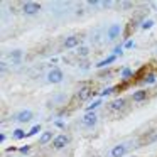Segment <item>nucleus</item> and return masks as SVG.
Returning a JSON list of instances; mask_svg holds the SVG:
<instances>
[{
  "label": "nucleus",
  "instance_id": "1",
  "mask_svg": "<svg viewBox=\"0 0 157 157\" xmlns=\"http://www.w3.org/2000/svg\"><path fill=\"white\" fill-rule=\"evenodd\" d=\"M22 10H24L25 15H34L41 10V4H37V2H25L22 5Z\"/></svg>",
  "mask_w": 157,
  "mask_h": 157
},
{
  "label": "nucleus",
  "instance_id": "2",
  "mask_svg": "<svg viewBox=\"0 0 157 157\" xmlns=\"http://www.w3.org/2000/svg\"><path fill=\"white\" fill-rule=\"evenodd\" d=\"M155 140H157V128L149 130L147 133H144V135L140 137V144H142V145H147V144H152V142H155Z\"/></svg>",
  "mask_w": 157,
  "mask_h": 157
},
{
  "label": "nucleus",
  "instance_id": "3",
  "mask_svg": "<svg viewBox=\"0 0 157 157\" xmlns=\"http://www.w3.org/2000/svg\"><path fill=\"white\" fill-rule=\"evenodd\" d=\"M93 93H95V90H93L91 86H83V88L78 91V100L79 101H88V100L93 96Z\"/></svg>",
  "mask_w": 157,
  "mask_h": 157
},
{
  "label": "nucleus",
  "instance_id": "4",
  "mask_svg": "<svg viewBox=\"0 0 157 157\" xmlns=\"http://www.w3.org/2000/svg\"><path fill=\"white\" fill-rule=\"evenodd\" d=\"M63 71L61 69H51V71L48 73V81L52 83V85H56V83H61L63 81Z\"/></svg>",
  "mask_w": 157,
  "mask_h": 157
},
{
  "label": "nucleus",
  "instance_id": "5",
  "mask_svg": "<svg viewBox=\"0 0 157 157\" xmlns=\"http://www.w3.org/2000/svg\"><path fill=\"white\" fill-rule=\"evenodd\" d=\"M83 123L86 127H95L98 123V115L95 112H86V115L83 117Z\"/></svg>",
  "mask_w": 157,
  "mask_h": 157
},
{
  "label": "nucleus",
  "instance_id": "6",
  "mask_svg": "<svg viewBox=\"0 0 157 157\" xmlns=\"http://www.w3.org/2000/svg\"><path fill=\"white\" fill-rule=\"evenodd\" d=\"M32 117H34V113L31 112V110H22V112H19L17 113V122H21V123H27V122H31L32 120Z\"/></svg>",
  "mask_w": 157,
  "mask_h": 157
},
{
  "label": "nucleus",
  "instance_id": "7",
  "mask_svg": "<svg viewBox=\"0 0 157 157\" xmlns=\"http://www.w3.org/2000/svg\"><path fill=\"white\" fill-rule=\"evenodd\" d=\"M125 105H127V100H123V98H117V100H113V101H110V103H108V108L112 110V112H118V110L125 108Z\"/></svg>",
  "mask_w": 157,
  "mask_h": 157
},
{
  "label": "nucleus",
  "instance_id": "8",
  "mask_svg": "<svg viewBox=\"0 0 157 157\" xmlns=\"http://www.w3.org/2000/svg\"><path fill=\"white\" fill-rule=\"evenodd\" d=\"M127 152V145L125 144H120V145H115L110 152V157H123Z\"/></svg>",
  "mask_w": 157,
  "mask_h": 157
},
{
  "label": "nucleus",
  "instance_id": "9",
  "mask_svg": "<svg viewBox=\"0 0 157 157\" xmlns=\"http://www.w3.org/2000/svg\"><path fill=\"white\" fill-rule=\"evenodd\" d=\"M69 142V139L66 135H58L54 139V142H52V145H54V149H63V147H66Z\"/></svg>",
  "mask_w": 157,
  "mask_h": 157
},
{
  "label": "nucleus",
  "instance_id": "10",
  "mask_svg": "<svg viewBox=\"0 0 157 157\" xmlns=\"http://www.w3.org/2000/svg\"><path fill=\"white\" fill-rule=\"evenodd\" d=\"M120 31H122L120 24H112V25H110V29H108V39H110V41H113V39L118 37Z\"/></svg>",
  "mask_w": 157,
  "mask_h": 157
},
{
  "label": "nucleus",
  "instance_id": "11",
  "mask_svg": "<svg viewBox=\"0 0 157 157\" xmlns=\"http://www.w3.org/2000/svg\"><path fill=\"white\" fill-rule=\"evenodd\" d=\"M7 59H9V61H12V63H21L22 51H21V49H12V51L7 54Z\"/></svg>",
  "mask_w": 157,
  "mask_h": 157
},
{
  "label": "nucleus",
  "instance_id": "12",
  "mask_svg": "<svg viewBox=\"0 0 157 157\" xmlns=\"http://www.w3.org/2000/svg\"><path fill=\"white\" fill-rule=\"evenodd\" d=\"M76 46H78V37H76V36L66 37V41H64V48L66 49H73V48H76Z\"/></svg>",
  "mask_w": 157,
  "mask_h": 157
},
{
  "label": "nucleus",
  "instance_id": "13",
  "mask_svg": "<svg viewBox=\"0 0 157 157\" xmlns=\"http://www.w3.org/2000/svg\"><path fill=\"white\" fill-rule=\"evenodd\" d=\"M132 98H133V101H144L147 98V91L145 90H139V91H135L132 95Z\"/></svg>",
  "mask_w": 157,
  "mask_h": 157
},
{
  "label": "nucleus",
  "instance_id": "14",
  "mask_svg": "<svg viewBox=\"0 0 157 157\" xmlns=\"http://www.w3.org/2000/svg\"><path fill=\"white\" fill-rule=\"evenodd\" d=\"M117 59V56L115 54H112V56H108L106 59H103V61H100V63H96V68H103V66H106V64H110V63H113Z\"/></svg>",
  "mask_w": 157,
  "mask_h": 157
},
{
  "label": "nucleus",
  "instance_id": "15",
  "mask_svg": "<svg viewBox=\"0 0 157 157\" xmlns=\"http://www.w3.org/2000/svg\"><path fill=\"white\" fill-rule=\"evenodd\" d=\"M51 139H52L51 132H44V133L41 135V139H39V144H42V145H44V144H48Z\"/></svg>",
  "mask_w": 157,
  "mask_h": 157
},
{
  "label": "nucleus",
  "instance_id": "16",
  "mask_svg": "<svg viewBox=\"0 0 157 157\" xmlns=\"http://www.w3.org/2000/svg\"><path fill=\"white\" fill-rule=\"evenodd\" d=\"M135 27H137V22H135V21H132V22H130V25H127V29H125V36H127V37L132 34Z\"/></svg>",
  "mask_w": 157,
  "mask_h": 157
},
{
  "label": "nucleus",
  "instance_id": "17",
  "mask_svg": "<svg viewBox=\"0 0 157 157\" xmlns=\"http://www.w3.org/2000/svg\"><path fill=\"white\" fill-rule=\"evenodd\" d=\"M132 75H133V73H132V69H130V68H125L122 71V78L123 79H130V78H132Z\"/></svg>",
  "mask_w": 157,
  "mask_h": 157
},
{
  "label": "nucleus",
  "instance_id": "18",
  "mask_svg": "<svg viewBox=\"0 0 157 157\" xmlns=\"http://www.w3.org/2000/svg\"><path fill=\"white\" fill-rule=\"evenodd\" d=\"M39 132H41V125H34V127H32V128H31V132H29L27 133V135H36V133H39Z\"/></svg>",
  "mask_w": 157,
  "mask_h": 157
},
{
  "label": "nucleus",
  "instance_id": "19",
  "mask_svg": "<svg viewBox=\"0 0 157 157\" xmlns=\"http://www.w3.org/2000/svg\"><path fill=\"white\" fill-rule=\"evenodd\" d=\"M22 137H25V132H24V130H21V128H17L14 132V139H22Z\"/></svg>",
  "mask_w": 157,
  "mask_h": 157
},
{
  "label": "nucleus",
  "instance_id": "20",
  "mask_svg": "<svg viewBox=\"0 0 157 157\" xmlns=\"http://www.w3.org/2000/svg\"><path fill=\"white\" fill-rule=\"evenodd\" d=\"M100 105H101V100H98V101H93L91 105L88 106V112H91V110H95L96 106H100Z\"/></svg>",
  "mask_w": 157,
  "mask_h": 157
},
{
  "label": "nucleus",
  "instance_id": "21",
  "mask_svg": "<svg viewBox=\"0 0 157 157\" xmlns=\"http://www.w3.org/2000/svg\"><path fill=\"white\" fill-rule=\"evenodd\" d=\"M152 25H154L152 21H147V22H144V24H142V27H144V29H150Z\"/></svg>",
  "mask_w": 157,
  "mask_h": 157
},
{
  "label": "nucleus",
  "instance_id": "22",
  "mask_svg": "<svg viewBox=\"0 0 157 157\" xmlns=\"http://www.w3.org/2000/svg\"><path fill=\"white\" fill-rule=\"evenodd\" d=\"M154 79H155V75H154V73H150V76H147V78H145V83H152Z\"/></svg>",
  "mask_w": 157,
  "mask_h": 157
},
{
  "label": "nucleus",
  "instance_id": "23",
  "mask_svg": "<svg viewBox=\"0 0 157 157\" xmlns=\"http://www.w3.org/2000/svg\"><path fill=\"white\" fill-rule=\"evenodd\" d=\"M78 52H79V54H81V56L88 54V48H79V49H78Z\"/></svg>",
  "mask_w": 157,
  "mask_h": 157
},
{
  "label": "nucleus",
  "instance_id": "24",
  "mask_svg": "<svg viewBox=\"0 0 157 157\" xmlns=\"http://www.w3.org/2000/svg\"><path fill=\"white\" fill-rule=\"evenodd\" d=\"M113 90H115V88H106L105 91H101V96H106V95H110V93H112Z\"/></svg>",
  "mask_w": 157,
  "mask_h": 157
},
{
  "label": "nucleus",
  "instance_id": "25",
  "mask_svg": "<svg viewBox=\"0 0 157 157\" xmlns=\"http://www.w3.org/2000/svg\"><path fill=\"white\" fill-rule=\"evenodd\" d=\"M132 46H133V42H132V41H127L123 48H125V49H130V48H132Z\"/></svg>",
  "mask_w": 157,
  "mask_h": 157
},
{
  "label": "nucleus",
  "instance_id": "26",
  "mask_svg": "<svg viewBox=\"0 0 157 157\" xmlns=\"http://www.w3.org/2000/svg\"><path fill=\"white\" fill-rule=\"evenodd\" d=\"M27 152H29V147H27V145L22 147V149H21V154H27Z\"/></svg>",
  "mask_w": 157,
  "mask_h": 157
},
{
  "label": "nucleus",
  "instance_id": "27",
  "mask_svg": "<svg viewBox=\"0 0 157 157\" xmlns=\"http://www.w3.org/2000/svg\"><path fill=\"white\" fill-rule=\"evenodd\" d=\"M123 7H125V9H130V7H132V2H123Z\"/></svg>",
  "mask_w": 157,
  "mask_h": 157
},
{
  "label": "nucleus",
  "instance_id": "28",
  "mask_svg": "<svg viewBox=\"0 0 157 157\" xmlns=\"http://www.w3.org/2000/svg\"><path fill=\"white\" fill-rule=\"evenodd\" d=\"M0 69H2V75H5V63H2V66H0Z\"/></svg>",
  "mask_w": 157,
  "mask_h": 157
}]
</instances>
